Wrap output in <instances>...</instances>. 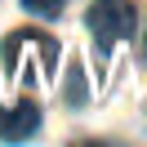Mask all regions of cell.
Returning a JSON list of instances; mask_svg holds the SVG:
<instances>
[{
    "instance_id": "7a4b0ae2",
    "label": "cell",
    "mask_w": 147,
    "mask_h": 147,
    "mask_svg": "<svg viewBox=\"0 0 147 147\" xmlns=\"http://www.w3.org/2000/svg\"><path fill=\"white\" fill-rule=\"evenodd\" d=\"M40 129V107L36 102H13V107H0V138L5 143H18V138H31Z\"/></svg>"
},
{
    "instance_id": "3957f363",
    "label": "cell",
    "mask_w": 147,
    "mask_h": 147,
    "mask_svg": "<svg viewBox=\"0 0 147 147\" xmlns=\"http://www.w3.org/2000/svg\"><path fill=\"white\" fill-rule=\"evenodd\" d=\"M67 0H22V9H31V13H40V18H54L58 9H63Z\"/></svg>"
},
{
    "instance_id": "6da1fadb",
    "label": "cell",
    "mask_w": 147,
    "mask_h": 147,
    "mask_svg": "<svg viewBox=\"0 0 147 147\" xmlns=\"http://www.w3.org/2000/svg\"><path fill=\"white\" fill-rule=\"evenodd\" d=\"M89 31L98 40V54H111L134 36V5L129 0H94L89 9Z\"/></svg>"
}]
</instances>
